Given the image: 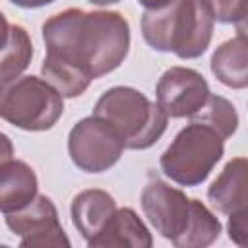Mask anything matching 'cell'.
<instances>
[{"label":"cell","mask_w":248,"mask_h":248,"mask_svg":"<svg viewBox=\"0 0 248 248\" xmlns=\"http://www.w3.org/2000/svg\"><path fill=\"white\" fill-rule=\"evenodd\" d=\"M41 78L62 97L85 93L89 83L114 72L130 50V23L120 12L68 8L43 23Z\"/></svg>","instance_id":"obj_1"},{"label":"cell","mask_w":248,"mask_h":248,"mask_svg":"<svg viewBox=\"0 0 248 248\" xmlns=\"http://www.w3.org/2000/svg\"><path fill=\"white\" fill-rule=\"evenodd\" d=\"M215 19L203 0H172L141 16L143 41L157 52H172L182 60L200 58L213 37Z\"/></svg>","instance_id":"obj_2"},{"label":"cell","mask_w":248,"mask_h":248,"mask_svg":"<svg viewBox=\"0 0 248 248\" xmlns=\"http://www.w3.org/2000/svg\"><path fill=\"white\" fill-rule=\"evenodd\" d=\"M93 114L114 130L126 149H149L161 140L169 122L159 103L130 85L107 89L97 99Z\"/></svg>","instance_id":"obj_3"},{"label":"cell","mask_w":248,"mask_h":248,"mask_svg":"<svg viewBox=\"0 0 248 248\" xmlns=\"http://www.w3.org/2000/svg\"><path fill=\"white\" fill-rule=\"evenodd\" d=\"M225 153V140L207 124L190 120L159 157L167 178L178 186L194 188L207 180Z\"/></svg>","instance_id":"obj_4"},{"label":"cell","mask_w":248,"mask_h":248,"mask_svg":"<svg viewBox=\"0 0 248 248\" xmlns=\"http://www.w3.org/2000/svg\"><path fill=\"white\" fill-rule=\"evenodd\" d=\"M0 114L19 130L45 132L64 114V97L45 78L21 76L2 87Z\"/></svg>","instance_id":"obj_5"},{"label":"cell","mask_w":248,"mask_h":248,"mask_svg":"<svg viewBox=\"0 0 248 248\" xmlns=\"http://www.w3.org/2000/svg\"><path fill=\"white\" fill-rule=\"evenodd\" d=\"M122 140L95 114L78 120L68 134V155L83 172H105L114 167L124 153Z\"/></svg>","instance_id":"obj_6"},{"label":"cell","mask_w":248,"mask_h":248,"mask_svg":"<svg viewBox=\"0 0 248 248\" xmlns=\"http://www.w3.org/2000/svg\"><path fill=\"white\" fill-rule=\"evenodd\" d=\"M194 200L196 198H188L180 188H174L157 176L145 182L140 196L143 215L155 232L170 240L174 246H178L188 231L194 213Z\"/></svg>","instance_id":"obj_7"},{"label":"cell","mask_w":248,"mask_h":248,"mask_svg":"<svg viewBox=\"0 0 248 248\" xmlns=\"http://www.w3.org/2000/svg\"><path fill=\"white\" fill-rule=\"evenodd\" d=\"M4 221L8 229L19 236V246H70V238L60 225L58 209L52 200L45 194H39L27 207L6 213Z\"/></svg>","instance_id":"obj_8"},{"label":"cell","mask_w":248,"mask_h":248,"mask_svg":"<svg viewBox=\"0 0 248 248\" xmlns=\"http://www.w3.org/2000/svg\"><path fill=\"white\" fill-rule=\"evenodd\" d=\"M157 103L169 118H192L211 95L207 79L194 68L170 66L157 81Z\"/></svg>","instance_id":"obj_9"},{"label":"cell","mask_w":248,"mask_h":248,"mask_svg":"<svg viewBox=\"0 0 248 248\" xmlns=\"http://www.w3.org/2000/svg\"><path fill=\"white\" fill-rule=\"evenodd\" d=\"M114 198L101 188H87L74 196L70 205L72 223L85 242L93 240L116 213Z\"/></svg>","instance_id":"obj_10"},{"label":"cell","mask_w":248,"mask_h":248,"mask_svg":"<svg viewBox=\"0 0 248 248\" xmlns=\"http://www.w3.org/2000/svg\"><path fill=\"white\" fill-rule=\"evenodd\" d=\"M39 180L25 161L8 159L0 161V209L2 213H14L27 207L39 196Z\"/></svg>","instance_id":"obj_11"},{"label":"cell","mask_w":248,"mask_h":248,"mask_svg":"<svg viewBox=\"0 0 248 248\" xmlns=\"http://www.w3.org/2000/svg\"><path fill=\"white\" fill-rule=\"evenodd\" d=\"M207 200L223 215H229L248 205V159L246 157H234L223 167V170L207 188Z\"/></svg>","instance_id":"obj_12"},{"label":"cell","mask_w":248,"mask_h":248,"mask_svg":"<svg viewBox=\"0 0 248 248\" xmlns=\"http://www.w3.org/2000/svg\"><path fill=\"white\" fill-rule=\"evenodd\" d=\"M153 244V236L145 223L132 207H118L105 229L87 242V246H134V248H149Z\"/></svg>","instance_id":"obj_13"},{"label":"cell","mask_w":248,"mask_h":248,"mask_svg":"<svg viewBox=\"0 0 248 248\" xmlns=\"http://www.w3.org/2000/svg\"><path fill=\"white\" fill-rule=\"evenodd\" d=\"M209 68L217 81L231 89L248 87V37L236 35L223 41L211 54Z\"/></svg>","instance_id":"obj_14"},{"label":"cell","mask_w":248,"mask_h":248,"mask_svg":"<svg viewBox=\"0 0 248 248\" xmlns=\"http://www.w3.org/2000/svg\"><path fill=\"white\" fill-rule=\"evenodd\" d=\"M33 58V43L25 27L8 23L4 17V45L0 58V85H8L21 78Z\"/></svg>","instance_id":"obj_15"},{"label":"cell","mask_w":248,"mask_h":248,"mask_svg":"<svg viewBox=\"0 0 248 248\" xmlns=\"http://www.w3.org/2000/svg\"><path fill=\"white\" fill-rule=\"evenodd\" d=\"M219 234H221V221L203 202L194 200V213L188 231L184 232L176 248H203L213 244L219 238Z\"/></svg>","instance_id":"obj_16"},{"label":"cell","mask_w":248,"mask_h":248,"mask_svg":"<svg viewBox=\"0 0 248 248\" xmlns=\"http://www.w3.org/2000/svg\"><path fill=\"white\" fill-rule=\"evenodd\" d=\"M190 120H198V122L211 126L223 140L232 138V134L238 130V112L234 105L229 99L221 95H213V93L207 97L203 107Z\"/></svg>","instance_id":"obj_17"},{"label":"cell","mask_w":248,"mask_h":248,"mask_svg":"<svg viewBox=\"0 0 248 248\" xmlns=\"http://www.w3.org/2000/svg\"><path fill=\"white\" fill-rule=\"evenodd\" d=\"M227 232H229V240L232 244L248 248V205L229 213Z\"/></svg>","instance_id":"obj_18"},{"label":"cell","mask_w":248,"mask_h":248,"mask_svg":"<svg viewBox=\"0 0 248 248\" xmlns=\"http://www.w3.org/2000/svg\"><path fill=\"white\" fill-rule=\"evenodd\" d=\"M211 16L219 23H234L246 0H203Z\"/></svg>","instance_id":"obj_19"},{"label":"cell","mask_w":248,"mask_h":248,"mask_svg":"<svg viewBox=\"0 0 248 248\" xmlns=\"http://www.w3.org/2000/svg\"><path fill=\"white\" fill-rule=\"evenodd\" d=\"M234 29H236V35H244L248 37V0L244 2L236 21H234Z\"/></svg>","instance_id":"obj_20"},{"label":"cell","mask_w":248,"mask_h":248,"mask_svg":"<svg viewBox=\"0 0 248 248\" xmlns=\"http://www.w3.org/2000/svg\"><path fill=\"white\" fill-rule=\"evenodd\" d=\"M12 4H16V6H19V8H43V6H48V4H52V2H56V0H10Z\"/></svg>","instance_id":"obj_21"},{"label":"cell","mask_w":248,"mask_h":248,"mask_svg":"<svg viewBox=\"0 0 248 248\" xmlns=\"http://www.w3.org/2000/svg\"><path fill=\"white\" fill-rule=\"evenodd\" d=\"M169 2H172V0H138V4H141L145 10H157V8L167 6Z\"/></svg>","instance_id":"obj_22"},{"label":"cell","mask_w":248,"mask_h":248,"mask_svg":"<svg viewBox=\"0 0 248 248\" xmlns=\"http://www.w3.org/2000/svg\"><path fill=\"white\" fill-rule=\"evenodd\" d=\"M2 145H4V151L0 153L2 157H0V161H8V159H12V143H10V138L6 136V134H2Z\"/></svg>","instance_id":"obj_23"},{"label":"cell","mask_w":248,"mask_h":248,"mask_svg":"<svg viewBox=\"0 0 248 248\" xmlns=\"http://www.w3.org/2000/svg\"><path fill=\"white\" fill-rule=\"evenodd\" d=\"M87 2H91V4H95V6H108V4H116V2H120V0H87Z\"/></svg>","instance_id":"obj_24"}]
</instances>
